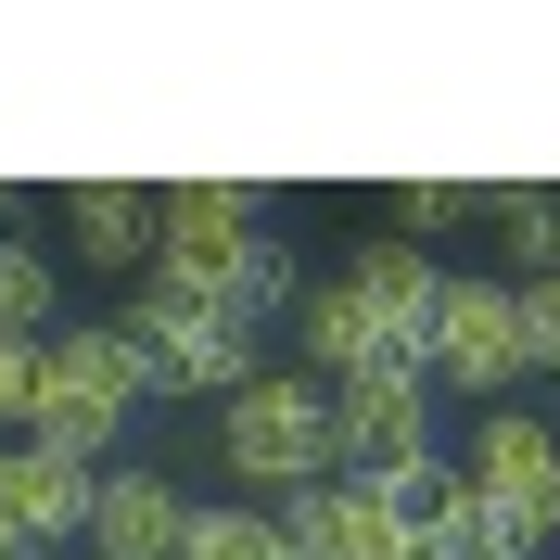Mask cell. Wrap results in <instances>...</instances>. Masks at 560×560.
Masks as SVG:
<instances>
[{"label": "cell", "instance_id": "obj_1", "mask_svg": "<svg viewBox=\"0 0 560 560\" xmlns=\"http://www.w3.org/2000/svg\"><path fill=\"white\" fill-rule=\"evenodd\" d=\"M433 293L446 268L420 243H357L331 280H306V306H293V345H306L318 383H370V370H420V331H433Z\"/></svg>", "mask_w": 560, "mask_h": 560}, {"label": "cell", "instance_id": "obj_2", "mask_svg": "<svg viewBox=\"0 0 560 560\" xmlns=\"http://www.w3.org/2000/svg\"><path fill=\"white\" fill-rule=\"evenodd\" d=\"M153 408V383H140V345L115 331V318H65L51 345H38V408H26V446L77 458V471H103L115 446H128V420Z\"/></svg>", "mask_w": 560, "mask_h": 560}, {"label": "cell", "instance_id": "obj_3", "mask_svg": "<svg viewBox=\"0 0 560 560\" xmlns=\"http://www.w3.org/2000/svg\"><path fill=\"white\" fill-rule=\"evenodd\" d=\"M140 345V383L153 395H205V408H230V395L268 370V331H243V318L217 306V280H178V268H140V293H128V318H115Z\"/></svg>", "mask_w": 560, "mask_h": 560}, {"label": "cell", "instance_id": "obj_4", "mask_svg": "<svg viewBox=\"0 0 560 560\" xmlns=\"http://www.w3.org/2000/svg\"><path fill=\"white\" fill-rule=\"evenodd\" d=\"M217 458L243 471L255 510L306 497L318 471H345V458H331V383H318V370H255V383L217 408Z\"/></svg>", "mask_w": 560, "mask_h": 560}, {"label": "cell", "instance_id": "obj_5", "mask_svg": "<svg viewBox=\"0 0 560 560\" xmlns=\"http://www.w3.org/2000/svg\"><path fill=\"white\" fill-rule=\"evenodd\" d=\"M420 370H433V395H510L523 383V280H458L433 293V331H420Z\"/></svg>", "mask_w": 560, "mask_h": 560}, {"label": "cell", "instance_id": "obj_6", "mask_svg": "<svg viewBox=\"0 0 560 560\" xmlns=\"http://www.w3.org/2000/svg\"><path fill=\"white\" fill-rule=\"evenodd\" d=\"M331 458H345L357 485H395L420 471L433 446V370H370V383H331Z\"/></svg>", "mask_w": 560, "mask_h": 560}, {"label": "cell", "instance_id": "obj_7", "mask_svg": "<svg viewBox=\"0 0 560 560\" xmlns=\"http://www.w3.org/2000/svg\"><path fill=\"white\" fill-rule=\"evenodd\" d=\"M383 497L408 510V548H420V560H535V548H548L535 523H510L497 497L458 485V458H420V471H395Z\"/></svg>", "mask_w": 560, "mask_h": 560}, {"label": "cell", "instance_id": "obj_8", "mask_svg": "<svg viewBox=\"0 0 560 560\" xmlns=\"http://www.w3.org/2000/svg\"><path fill=\"white\" fill-rule=\"evenodd\" d=\"M458 485L497 497L510 523L560 535V420H535V408H485V420H471V446H458Z\"/></svg>", "mask_w": 560, "mask_h": 560}, {"label": "cell", "instance_id": "obj_9", "mask_svg": "<svg viewBox=\"0 0 560 560\" xmlns=\"http://www.w3.org/2000/svg\"><path fill=\"white\" fill-rule=\"evenodd\" d=\"M280 205L268 191H243V178H166V217H153V268L178 280H217L243 243H268Z\"/></svg>", "mask_w": 560, "mask_h": 560}, {"label": "cell", "instance_id": "obj_10", "mask_svg": "<svg viewBox=\"0 0 560 560\" xmlns=\"http://www.w3.org/2000/svg\"><path fill=\"white\" fill-rule=\"evenodd\" d=\"M280 548L293 560H420L408 548V510L357 471H318L306 497H280Z\"/></svg>", "mask_w": 560, "mask_h": 560}, {"label": "cell", "instance_id": "obj_11", "mask_svg": "<svg viewBox=\"0 0 560 560\" xmlns=\"http://www.w3.org/2000/svg\"><path fill=\"white\" fill-rule=\"evenodd\" d=\"M90 485L103 471H77V458H51V446H0V548L13 560H51V548H90Z\"/></svg>", "mask_w": 560, "mask_h": 560}, {"label": "cell", "instance_id": "obj_12", "mask_svg": "<svg viewBox=\"0 0 560 560\" xmlns=\"http://www.w3.org/2000/svg\"><path fill=\"white\" fill-rule=\"evenodd\" d=\"M178 535H191V497L153 458H103V485H90V560H178Z\"/></svg>", "mask_w": 560, "mask_h": 560}, {"label": "cell", "instance_id": "obj_13", "mask_svg": "<svg viewBox=\"0 0 560 560\" xmlns=\"http://www.w3.org/2000/svg\"><path fill=\"white\" fill-rule=\"evenodd\" d=\"M153 217H166V191H140V178H77L65 191V255H90V268H153Z\"/></svg>", "mask_w": 560, "mask_h": 560}, {"label": "cell", "instance_id": "obj_14", "mask_svg": "<svg viewBox=\"0 0 560 560\" xmlns=\"http://www.w3.org/2000/svg\"><path fill=\"white\" fill-rule=\"evenodd\" d=\"M65 331V280H51V243L0 230V345H51Z\"/></svg>", "mask_w": 560, "mask_h": 560}, {"label": "cell", "instance_id": "obj_15", "mask_svg": "<svg viewBox=\"0 0 560 560\" xmlns=\"http://www.w3.org/2000/svg\"><path fill=\"white\" fill-rule=\"evenodd\" d=\"M485 230L523 255V280H548L560 268V178H497V191H485Z\"/></svg>", "mask_w": 560, "mask_h": 560}, {"label": "cell", "instance_id": "obj_16", "mask_svg": "<svg viewBox=\"0 0 560 560\" xmlns=\"http://www.w3.org/2000/svg\"><path fill=\"white\" fill-rule=\"evenodd\" d=\"M178 560H293V548H280V510H255V497H205L191 535H178Z\"/></svg>", "mask_w": 560, "mask_h": 560}, {"label": "cell", "instance_id": "obj_17", "mask_svg": "<svg viewBox=\"0 0 560 560\" xmlns=\"http://www.w3.org/2000/svg\"><path fill=\"white\" fill-rule=\"evenodd\" d=\"M458 230H485V178H395V243H458Z\"/></svg>", "mask_w": 560, "mask_h": 560}, {"label": "cell", "instance_id": "obj_18", "mask_svg": "<svg viewBox=\"0 0 560 560\" xmlns=\"http://www.w3.org/2000/svg\"><path fill=\"white\" fill-rule=\"evenodd\" d=\"M523 370H560V268L523 280Z\"/></svg>", "mask_w": 560, "mask_h": 560}, {"label": "cell", "instance_id": "obj_19", "mask_svg": "<svg viewBox=\"0 0 560 560\" xmlns=\"http://www.w3.org/2000/svg\"><path fill=\"white\" fill-rule=\"evenodd\" d=\"M38 408V345H0V433H26Z\"/></svg>", "mask_w": 560, "mask_h": 560}]
</instances>
